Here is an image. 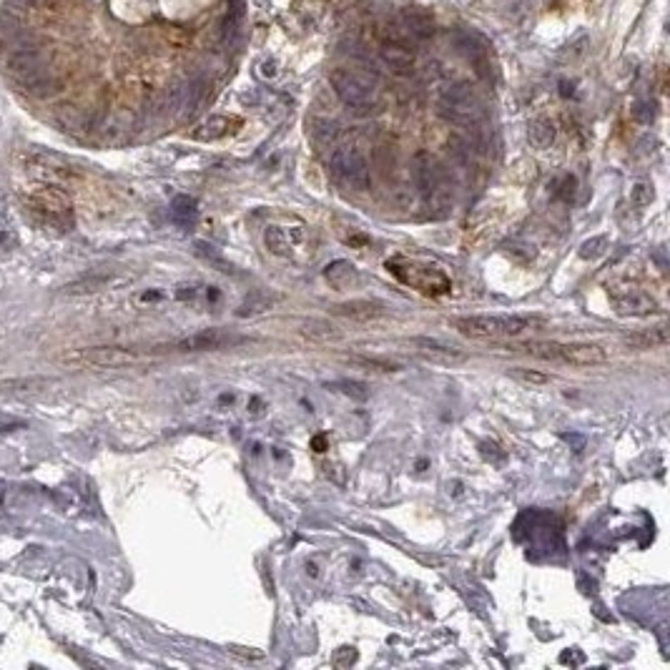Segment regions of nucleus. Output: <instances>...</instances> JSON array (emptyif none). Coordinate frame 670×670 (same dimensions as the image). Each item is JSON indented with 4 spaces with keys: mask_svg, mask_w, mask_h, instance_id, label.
<instances>
[{
    "mask_svg": "<svg viewBox=\"0 0 670 670\" xmlns=\"http://www.w3.org/2000/svg\"><path fill=\"white\" fill-rule=\"evenodd\" d=\"M324 445H327V440H324V437H316V440H314L316 452H324Z\"/></svg>",
    "mask_w": 670,
    "mask_h": 670,
    "instance_id": "obj_32",
    "label": "nucleus"
},
{
    "mask_svg": "<svg viewBox=\"0 0 670 670\" xmlns=\"http://www.w3.org/2000/svg\"><path fill=\"white\" fill-rule=\"evenodd\" d=\"M607 247H610V236H593L580 247V256L585 261H593V259H600L607 252Z\"/></svg>",
    "mask_w": 670,
    "mask_h": 670,
    "instance_id": "obj_25",
    "label": "nucleus"
},
{
    "mask_svg": "<svg viewBox=\"0 0 670 670\" xmlns=\"http://www.w3.org/2000/svg\"><path fill=\"white\" fill-rule=\"evenodd\" d=\"M557 359L570 367H600L607 361V349L595 342H573L560 344Z\"/></svg>",
    "mask_w": 670,
    "mask_h": 670,
    "instance_id": "obj_9",
    "label": "nucleus"
},
{
    "mask_svg": "<svg viewBox=\"0 0 670 670\" xmlns=\"http://www.w3.org/2000/svg\"><path fill=\"white\" fill-rule=\"evenodd\" d=\"M613 304H615V309L625 316H650L658 311V302L650 299L647 294L635 292V289H631V292H625V294H615Z\"/></svg>",
    "mask_w": 670,
    "mask_h": 670,
    "instance_id": "obj_11",
    "label": "nucleus"
},
{
    "mask_svg": "<svg viewBox=\"0 0 670 670\" xmlns=\"http://www.w3.org/2000/svg\"><path fill=\"white\" fill-rule=\"evenodd\" d=\"M520 349H525L527 354L538 356V359H557V349H560V344H555V342H530V344H522Z\"/></svg>",
    "mask_w": 670,
    "mask_h": 670,
    "instance_id": "obj_26",
    "label": "nucleus"
},
{
    "mask_svg": "<svg viewBox=\"0 0 670 670\" xmlns=\"http://www.w3.org/2000/svg\"><path fill=\"white\" fill-rule=\"evenodd\" d=\"M332 171L337 173V178L342 184L352 186L356 191H364L369 186V166L367 159L352 146H344L332 154Z\"/></svg>",
    "mask_w": 670,
    "mask_h": 670,
    "instance_id": "obj_6",
    "label": "nucleus"
},
{
    "mask_svg": "<svg viewBox=\"0 0 670 670\" xmlns=\"http://www.w3.org/2000/svg\"><path fill=\"white\" fill-rule=\"evenodd\" d=\"M108 284H113V276H101V274H96V276H86V279H78V281H73V284H66V289L63 292L66 294H96V292H101V289H106Z\"/></svg>",
    "mask_w": 670,
    "mask_h": 670,
    "instance_id": "obj_21",
    "label": "nucleus"
},
{
    "mask_svg": "<svg viewBox=\"0 0 670 670\" xmlns=\"http://www.w3.org/2000/svg\"><path fill=\"white\" fill-rule=\"evenodd\" d=\"M332 387H334V390H339V392H344V395L354 397V399H367V397H369L367 387H364V384H359V382H334Z\"/></svg>",
    "mask_w": 670,
    "mask_h": 670,
    "instance_id": "obj_29",
    "label": "nucleus"
},
{
    "mask_svg": "<svg viewBox=\"0 0 670 670\" xmlns=\"http://www.w3.org/2000/svg\"><path fill=\"white\" fill-rule=\"evenodd\" d=\"M311 133L316 136V141L327 144V141H332V138L337 136V126L327 118H316L314 123H311Z\"/></svg>",
    "mask_w": 670,
    "mask_h": 670,
    "instance_id": "obj_27",
    "label": "nucleus"
},
{
    "mask_svg": "<svg viewBox=\"0 0 670 670\" xmlns=\"http://www.w3.org/2000/svg\"><path fill=\"white\" fill-rule=\"evenodd\" d=\"M623 342L628 344V347H633V349H653V347L668 344V332H665V327H658V329H650V332L631 334V337H625Z\"/></svg>",
    "mask_w": 670,
    "mask_h": 670,
    "instance_id": "obj_20",
    "label": "nucleus"
},
{
    "mask_svg": "<svg viewBox=\"0 0 670 670\" xmlns=\"http://www.w3.org/2000/svg\"><path fill=\"white\" fill-rule=\"evenodd\" d=\"M412 344L422 347V354L427 356V359L447 361V364H459V361H464L462 354H457V352L449 349V347H445V344L435 342V339H412Z\"/></svg>",
    "mask_w": 670,
    "mask_h": 670,
    "instance_id": "obj_18",
    "label": "nucleus"
},
{
    "mask_svg": "<svg viewBox=\"0 0 670 670\" xmlns=\"http://www.w3.org/2000/svg\"><path fill=\"white\" fill-rule=\"evenodd\" d=\"M329 83L344 106L354 111H367L374 106V86L361 73H354L349 68H337L329 75Z\"/></svg>",
    "mask_w": 670,
    "mask_h": 670,
    "instance_id": "obj_5",
    "label": "nucleus"
},
{
    "mask_svg": "<svg viewBox=\"0 0 670 670\" xmlns=\"http://www.w3.org/2000/svg\"><path fill=\"white\" fill-rule=\"evenodd\" d=\"M555 138H557V128H555V123L547 118L533 120L530 128H527V141H530V146L538 151L550 149V146L555 144Z\"/></svg>",
    "mask_w": 670,
    "mask_h": 670,
    "instance_id": "obj_16",
    "label": "nucleus"
},
{
    "mask_svg": "<svg viewBox=\"0 0 670 670\" xmlns=\"http://www.w3.org/2000/svg\"><path fill=\"white\" fill-rule=\"evenodd\" d=\"M11 3H23V6H28V3H33V0H11Z\"/></svg>",
    "mask_w": 670,
    "mask_h": 670,
    "instance_id": "obj_33",
    "label": "nucleus"
},
{
    "mask_svg": "<svg viewBox=\"0 0 670 670\" xmlns=\"http://www.w3.org/2000/svg\"><path fill=\"white\" fill-rule=\"evenodd\" d=\"M25 201H28L30 211L53 229L68 231L73 226V204H70V196L63 189H58L53 184L35 186Z\"/></svg>",
    "mask_w": 670,
    "mask_h": 670,
    "instance_id": "obj_3",
    "label": "nucleus"
},
{
    "mask_svg": "<svg viewBox=\"0 0 670 670\" xmlns=\"http://www.w3.org/2000/svg\"><path fill=\"white\" fill-rule=\"evenodd\" d=\"M440 113L452 123L470 126L482 116V106L467 83H452L440 96Z\"/></svg>",
    "mask_w": 670,
    "mask_h": 670,
    "instance_id": "obj_4",
    "label": "nucleus"
},
{
    "mask_svg": "<svg viewBox=\"0 0 670 670\" xmlns=\"http://www.w3.org/2000/svg\"><path fill=\"white\" fill-rule=\"evenodd\" d=\"M356 364H361V367H369L374 369V372H395V364H387V361H377V359H354Z\"/></svg>",
    "mask_w": 670,
    "mask_h": 670,
    "instance_id": "obj_30",
    "label": "nucleus"
},
{
    "mask_svg": "<svg viewBox=\"0 0 670 670\" xmlns=\"http://www.w3.org/2000/svg\"><path fill=\"white\" fill-rule=\"evenodd\" d=\"M538 319L530 316H507V314H472V316H452L449 327L457 329L464 337L475 339H497V337H517L527 329L538 327Z\"/></svg>",
    "mask_w": 670,
    "mask_h": 670,
    "instance_id": "obj_2",
    "label": "nucleus"
},
{
    "mask_svg": "<svg viewBox=\"0 0 670 670\" xmlns=\"http://www.w3.org/2000/svg\"><path fill=\"white\" fill-rule=\"evenodd\" d=\"M196 213H199V209H196V201L191 199V196H176L171 204V216L176 223H181V226H191V223L196 221Z\"/></svg>",
    "mask_w": 670,
    "mask_h": 670,
    "instance_id": "obj_22",
    "label": "nucleus"
},
{
    "mask_svg": "<svg viewBox=\"0 0 670 670\" xmlns=\"http://www.w3.org/2000/svg\"><path fill=\"white\" fill-rule=\"evenodd\" d=\"M302 337H306L309 342H316V344H329V342H339L344 334L339 332L334 324H329V321L309 319L302 324Z\"/></svg>",
    "mask_w": 670,
    "mask_h": 670,
    "instance_id": "obj_17",
    "label": "nucleus"
},
{
    "mask_svg": "<svg viewBox=\"0 0 670 670\" xmlns=\"http://www.w3.org/2000/svg\"><path fill=\"white\" fill-rule=\"evenodd\" d=\"M263 244H266V249H269L274 256H289L292 254V239H289V234L281 226H266V231H263Z\"/></svg>",
    "mask_w": 670,
    "mask_h": 670,
    "instance_id": "obj_19",
    "label": "nucleus"
},
{
    "mask_svg": "<svg viewBox=\"0 0 670 670\" xmlns=\"http://www.w3.org/2000/svg\"><path fill=\"white\" fill-rule=\"evenodd\" d=\"M510 377H515L517 382H522V384H530V387H545V384L552 382L550 374L538 372V369H525V367H512Z\"/></svg>",
    "mask_w": 670,
    "mask_h": 670,
    "instance_id": "obj_24",
    "label": "nucleus"
},
{
    "mask_svg": "<svg viewBox=\"0 0 670 670\" xmlns=\"http://www.w3.org/2000/svg\"><path fill=\"white\" fill-rule=\"evenodd\" d=\"M379 58L397 75H407L414 70V51L402 38L384 40L382 48H379Z\"/></svg>",
    "mask_w": 670,
    "mask_h": 670,
    "instance_id": "obj_10",
    "label": "nucleus"
},
{
    "mask_svg": "<svg viewBox=\"0 0 670 670\" xmlns=\"http://www.w3.org/2000/svg\"><path fill=\"white\" fill-rule=\"evenodd\" d=\"M631 201L635 209H645L653 201V186L650 184H635L631 191Z\"/></svg>",
    "mask_w": 670,
    "mask_h": 670,
    "instance_id": "obj_28",
    "label": "nucleus"
},
{
    "mask_svg": "<svg viewBox=\"0 0 670 670\" xmlns=\"http://www.w3.org/2000/svg\"><path fill=\"white\" fill-rule=\"evenodd\" d=\"M324 279H327V284L332 289L344 292V289L356 287V281H359V271H356L354 263L347 261V259H337V261H332V263H327V266H324Z\"/></svg>",
    "mask_w": 670,
    "mask_h": 670,
    "instance_id": "obj_14",
    "label": "nucleus"
},
{
    "mask_svg": "<svg viewBox=\"0 0 670 670\" xmlns=\"http://www.w3.org/2000/svg\"><path fill=\"white\" fill-rule=\"evenodd\" d=\"M384 266L399 284L424 294V297H445V294L452 292V279L437 263H427L409 256H392L387 259Z\"/></svg>",
    "mask_w": 670,
    "mask_h": 670,
    "instance_id": "obj_1",
    "label": "nucleus"
},
{
    "mask_svg": "<svg viewBox=\"0 0 670 670\" xmlns=\"http://www.w3.org/2000/svg\"><path fill=\"white\" fill-rule=\"evenodd\" d=\"M80 364L88 367H104V369H116V367H126L136 361V352L128 347H116V344H106V347H88V349H78L68 356Z\"/></svg>",
    "mask_w": 670,
    "mask_h": 670,
    "instance_id": "obj_7",
    "label": "nucleus"
},
{
    "mask_svg": "<svg viewBox=\"0 0 670 670\" xmlns=\"http://www.w3.org/2000/svg\"><path fill=\"white\" fill-rule=\"evenodd\" d=\"M402 28L412 38H430L435 33V20H432V15L424 8L407 6L402 11Z\"/></svg>",
    "mask_w": 670,
    "mask_h": 670,
    "instance_id": "obj_13",
    "label": "nucleus"
},
{
    "mask_svg": "<svg viewBox=\"0 0 670 670\" xmlns=\"http://www.w3.org/2000/svg\"><path fill=\"white\" fill-rule=\"evenodd\" d=\"M261 75H276V63H274V61H269V63L261 66Z\"/></svg>",
    "mask_w": 670,
    "mask_h": 670,
    "instance_id": "obj_31",
    "label": "nucleus"
},
{
    "mask_svg": "<svg viewBox=\"0 0 670 670\" xmlns=\"http://www.w3.org/2000/svg\"><path fill=\"white\" fill-rule=\"evenodd\" d=\"M46 384H48L46 377L6 379V382H0V390H3V392H35V390H43Z\"/></svg>",
    "mask_w": 670,
    "mask_h": 670,
    "instance_id": "obj_23",
    "label": "nucleus"
},
{
    "mask_svg": "<svg viewBox=\"0 0 670 670\" xmlns=\"http://www.w3.org/2000/svg\"><path fill=\"white\" fill-rule=\"evenodd\" d=\"M332 311L337 316H344V319H352V321H374V319H382V316L387 314L382 304L367 302V299H354V302L339 304V306H334Z\"/></svg>",
    "mask_w": 670,
    "mask_h": 670,
    "instance_id": "obj_12",
    "label": "nucleus"
},
{
    "mask_svg": "<svg viewBox=\"0 0 670 670\" xmlns=\"http://www.w3.org/2000/svg\"><path fill=\"white\" fill-rule=\"evenodd\" d=\"M247 342L244 337H236V334L221 332V329H204V332H196L191 337L178 339L173 344H166L163 349L171 352H213V349H223V347H234V344Z\"/></svg>",
    "mask_w": 670,
    "mask_h": 670,
    "instance_id": "obj_8",
    "label": "nucleus"
},
{
    "mask_svg": "<svg viewBox=\"0 0 670 670\" xmlns=\"http://www.w3.org/2000/svg\"><path fill=\"white\" fill-rule=\"evenodd\" d=\"M239 123L241 120L231 118V116H211V118L204 120V123L196 128L194 138L196 141H216V138H223V136H229L231 131H236Z\"/></svg>",
    "mask_w": 670,
    "mask_h": 670,
    "instance_id": "obj_15",
    "label": "nucleus"
}]
</instances>
